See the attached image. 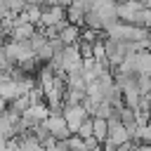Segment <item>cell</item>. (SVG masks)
Masks as SVG:
<instances>
[{
  "mask_svg": "<svg viewBox=\"0 0 151 151\" xmlns=\"http://www.w3.org/2000/svg\"><path fill=\"white\" fill-rule=\"evenodd\" d=\"M28 42H31V47H33V52H35V61H38L40 66L52 64V59H54V45H52V40L42 33V28H40Z\"/></svg>",
  "mask_w": 151,
  "mask_h": 151,
  "instance_id": "1",
  "label": "cell"
},
{
  "mask_svg": "<svg viewBox=\"0 0 151 151\" xmlns=\"http://www.w3.org/2000/svg\"><path fill=\"white\" fill-rule=\"evenodd\" d=\"M66 21H68V7H61V5H52L50 0L42 5V19H40V26H42V28L64 26Z\"/></svg>",
  "mask_w": 151,
  "mask_h": 151,
  "instance_id": "2",
  "label": "cell"
},
{
  "mask_svg": "<svg viewBox=\"0 0 151 151\" xmlns=\"http://www.w3.org/2000/svg\"><path fill=\"white\" fill-rule=\"evenodd\" d=\"M61 116L66 118V123H68V127H71L73 134H76V132L80 130V125L90 118V113H87V109H85L83 104H66Z\"/></svg>",
  "mask_w": 151,
  "mask_h": 151,
  "instance_id": "3",
  "label": "cell"
},
{
  "mask_svg": "<svg viewBox=\"0 0 151 151\" xmlns=\"http://www.w3.org/2000/svg\"><path fill=\"white\" fill-rule=\"evenodd\" d=\"M5 47H7L9 57L17 61V66H21V64H26V61L35 59V52H33L31 42H17V40H9Z\"/></svg>",
  "mask_w": 151,
  "mask_h": 151,
  "instance_id": "4",
  "label": "cell"
},
{
  "mask_svg": "<svg viewBox=\"0 0 151 151\" xmlns=\"http://www.w3.org/2000/svg\"><path fill=\"white\" fill-rule=\"evenodd\" d=\"M149 7L146 2L142 0H127V2H120L118 5V17L123 24H137V17L142 14V9Z\"/></svg>",
  "mask_w": 151,
  "mask_h": 151,
  "instance_id": "5",
  "label": "cell"
},
{
  "mask_svg": "<svg viewBox=\"0 0 151 151\" xmlns=\"http://www.w3.org/2000/svg\"><path fill=\"white\" fill-rule=\"evenodd\" d=\"M35 33H38V26H35V24H28V21L19 14L17 21H14V26H12V40H17V42H28Z\"/></svg>",
  "mask_w": 151,
  "mask_h": 151,
  "instance_id": "6",
  "label": "cell"
},
{
  "mask_svg": "<svg viewBox=\"0 0 151 151\" xmlns=\"http://www.w3.org/2000/svg\"><path fill=\"white\" fill-rule=\"evenodd\" d=\"M45 125L50 127V132L54 134V139H68V137H73V132H71V127H68V123H66V118L61 113H50V118L45 120Z\"/></svg>",
  "mask_w": 151,
  "mask_h": 151,
  "instance_id": "7",
  "label": "cell"
},
{
  "mask_svg": "<svg viewBox=\"0 0 151 151\" xmlns=\"http://www.w3.org/2000/svg\"><path fill=\"white\" fill-rule=\"evenodd\" d=\"M21 120L19 113H12V111H5L0 113V139H17V123Z\"/></svg>",
  "mask_w": 151,
  "mask_h": 151,
  "instance_id": "8",
  "label": "cell"
},
{
  "mask_svg": "<svg viewBox=\"0 0 151 151\" xmlns=\"http://www.w3.org/2000/svg\"><path fill=\"white\" fill-rule=\"evenodd\" d=\"M109 139H111L113 144H118V146L125 144V142H132L127 127H125L118 118H109Z\"/></svg>",
  "mask_w": 151,
  "mask_h": 151,
  "instance_id": "9",
  "label": "cell"
},
{
  "mask_svg": "<svg viewBox=\"0 0 151 151\" xmlns=\"http://www.w3.org/2000/svg\"><path fill=\"white\" fill-rule=\"evenodd\" d=\"M80 33H83V28H80V26L64 24V26H61V31H59V38H61V42H64V45H78V42H80Z\"/></svg>",
  "mask_w": 151,
  "mask_h": 151,
  "instance_id": "10",
  "label": "cell"
},
{
  "mask_svg": "<svg viewBox=\"0 0 151 151\" xmlns=\"http://www.w3.org/2000/svg\"><path fill=\"white\" fill-rule=\"evenodd\" d=\"M31 134H33V137H35V139H38V142H40V144L45 146V149H47V146H52V144L57 142V139H54V134L50 132V127H47L45 123H40V125H35V127L31 130Z\"/></svg>",
  "mask_w": 151,
  "mask_h": 151,
  "instance_id": "11",
  "label": "cell"
},
{
  "mask_svg": "<svg viewBox=\"0 0 151 151\" xmlns=\"http://www.w3.org/2000/svg\"><path fill=\"white\" fill-rule=\"evenodd\" d=\"M21 17H24L28 24L40 26V19H42V5H26L24 12H21Z\"/></svg>",
  "mask_w": 151,
  "mask_h": 151,
  "instance_id": "12",
  "label": "cell"
},
{
  "mask_svg": "<svg viewBox=\"0 0 151 151\" xmlns=\"http://www.w3.org/2000/svg\"><path fill=\"white\" fill-rule=\"evenodd\" d=\"M28 106H31V97H28V94H21V97H14V99H9V101H7V111L19 113V116H21Z\"/></svg>",
  "mask_w": 151,
  "mask_h": 151,
  "instance_id": "13",
  "label": "cell"
},
{
  "mask_svg": "<svg viewBox=\"0 0 151 151\" xmlns=\"http://www.w3.org/2000/svg\"><path fill=\"white\" fill-rule=\"evenodd\" d=\"M19 66H17V61L9 57V52H7V47L5 45H0V71H5V73H14Z\"/></svg>",
  "mask_w": 151,
  "mask_h": 151,
  "instance_id": "14",
  "label": "cell"
},
{
  "mask_svg": "<svg viewBox=\"0 0 151 151\" xmlns=\"http://www.w3.org/2000/svg\"><path fill=\"white\" fill-rule=\"evenodd\" d=\"M92 123H94V139L106 142L109 139V120L106 118H92Z\"/></svg>",
  "mask_w": 151,
  "mask_h": 151,
  "instance_id": "15",
  "label": "cell"
},
{
  "mask_svg": "<svg viewBox=\"0 0 151 151\" xmlns=\"http://www.w3.org/2000/svg\"><path fill=\"white\" fill-rule=\"evenodd\" d=\"M19 146L21 151H45V146L33 137V134H26V137H19Z\"/></svg>",
  "mask_w": 151,
  "mask_h": 151,
  "instance_id": "16",
  "label": "cell"
},
{
  "mask_svg": "<svg viewBox=\"0 0 151 151\" xmlns=\"http://www.w3.org/2000/svg\"><path fill=\"white\" fill-rule=\"evenodd\" d=\"M0 94L9 101V99H14V97H21V92H19V87H17V83L9 78V80H5L2 85H0Z\"/></svg>",
  "mask_w": 151,
  "mask_h": 151,
  "instance_id": "17",
  "label": "cell"
},
{
  "mask_svg": "<svg viewBox=\"0 0 151 151\" xmlns=\"http://www.w3.org/2000/svg\"><path fill=\"white\" fill-rule=\"evenodd\" d=\"M78 137H83V139H90V137H94V123H92V118H87L83 125H80V130L76 132Z\"/></svg>",
  "mask_w": 151,
  "mask_h": 151,
  "instance_id": "18",
  "label": "cell"
},
{
  "mask_svg": "<svg viewBox=\"0 0 151 151\" xmlns=\"http://www.w3.org/2000/svg\"><path fill=\"white\" fill-rule=\"evenodd\" d=\"M134 142H139V144H151V125H144V127H139V132H137Z\"/></svg>",
  "mask_w": 151,
  "mask_h": 151,
  "instance_id": "19",
  "label": "cell"
},
{
  "mask_svg": "<svg viewBox=\"0 0 151 151\" xmlns=\"http://www.w3.org/2000/svg\"><path fill=\"white\" fill-rule=\"evenodd\" d=\"M76 5H80L85 12H92V9H97L99 5H101V0H73Z\"/></svg>",
  "mask_w": 151,
  "mask_h": 151,
  "instance_id": "20",
  "label": "cell"
},
{
  "mask_svg": "<svg viewBox=\"0 0 151 151\" xmlns=\"http://www.w3.org/2000/svg\"><path fill=\"white\" fill-rule=\"evenodd\" d=\"M118 151H139V142H125V144H120L118 146Z\"/></svg>",
  "mask_w": 151,
  "mask_h": 151,
  "instance_id": "21",
  "label": "cell"
},
{
  "mask_svg": "<svg viewBox=\"0 0 151 151\" xmlns=\"http://www.w3.org/2000/svg\"><path fill=\"white\" fill-rule=\"evenodd\" d=\"M52 5H61V7H71L73 5V0H50Z\"/></svg>",
  "mask_w": 151,
  "mask_h": 151,
  "instance_id": "22",
  "label": "cell"
},
{
  "mask_svg": "<svg viewBox=\"0 0 151 151\" xmlns=\"http://www.w3.org/2000/svg\"><path fill=\"white\" fill-rule=\"evenodd\" d=\"M24 2H26V5H45L47 0H24Z\"/></svg>",
  "mask_w": 151,
  "mask_h": 151,
  "instance_id": "23",
  "label": "cell"
},
{
  "mask_svg": "<svg viewBox=\"0 0 151 151\" xmlns=\"http://www.w3.org/2000/svg\"><path fill=\"white\" fill-rule=\"evenodd\" d=\"M146 50L151 52V28H149V35H146Z\"/></svg>",
  "mask_w": 151,
  "mask_h": 151,
  "instance_id": "24",
  "label": "cell"
},
{
  "mask_svg": "<svg viewBox=\"0 0 151 151\" xmlns=\"http://www.w3.org/2000/svg\"><path fill=\"white\" fill-rule=\"evenodd\" d=\"M149 7H151V0H149Z\"/></svg>",
  "mask_w": 151,
  "mask_h": 151,
  "instance_id": "25",
  "label": "cell"
}]
</instances>
